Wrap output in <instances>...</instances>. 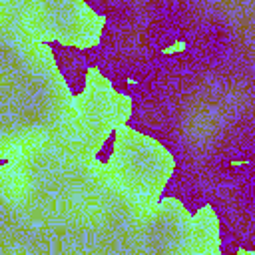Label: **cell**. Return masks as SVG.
I'll return each mask as SVG.
<instances>
[{
    "mask_svg": "<svg viewBox=\"0 0 255 255\" xmlns=\"http://www.w3.org/2000/svg\"><path fill=\"white\" fill-rule=\"evenodd\" d=\"M116 139H118V133H116V129H112V131L108 133V137L104 139V143L100 145V149L96 151V159H98L102 165H106V163L112 159L114 149H116Z\"/></svg>",
    "mask_w": 255,
    "mask_h": 255,
    "instance_id": "obj_2",
    "label": "cell"
},
{
    "mask_svg": "<svg viewBox=\"0 0 255 255\" xmlns=\"http://www.w3.org/2000/svg\"><path fill=\"white\" fill-rule=\"evenodd\" d=\"M50 48V54L56 62V68L60 76L64 78L66 88L72 96H82L88 86V72L92 68L90 50H82L78 46H68L56 40L46 42Z\"/></svg>",
    "mask_w": 255,
    "mask_h": 255,
    "instance_id": "obj_1",
    "label": "cell"
},
{
    "mask_svg": "<svg viewBox=\"0 0 255 255\" xmlns=\"http://www.w3.org/2000/svg\"><path fill=\"white\" fill-rule=\"evenodd\" d=\"M10 163V159H0V165H8Z\"/></svg>",
    "mask_w": 255,
    "mask_h": 255,
    "instance_id": "obj_3",
    "label": "cell"
}]
</instances>
